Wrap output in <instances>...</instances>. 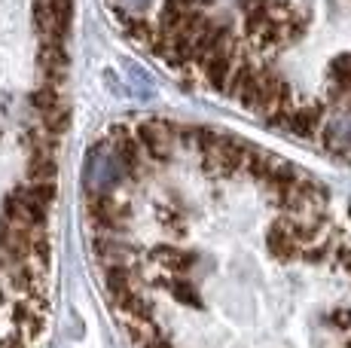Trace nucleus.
Masks as SVG:
<instances>
[{"label": "nucleus", "mask_w": 351, "mask_h": 348, "mask_svg": "<svg viewBox=\"0 0 351 348\" xmlns=\"http://www.w3.org/2000/svg\"><path fill=\"white\" fill-rule=\"evenodd\" d=\"M83 232L132 348H351V202L266 147L119 119L86 153Z\"/></svg>", "instance_id": "obj_1"}, {"label": "nucleus", "mask_w": 351, "mask_h": 348, "mask_svg": "<svg viewBox=\"0 0 351 348\" xmlns=\"http://www.w3.org/2000/svg\"><path fill=\"white\" fill-rule=\"evenodd\" d=\"M171 77L351 165V0H107Z\"/></svg>", "instance_id": "obj_2"}]
</instances>
